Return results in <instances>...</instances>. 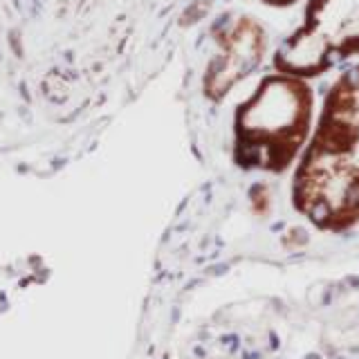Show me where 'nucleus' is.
I'll return each instance as SVG.
<instances>
[{"mask_svg":"<svg viewBox=\"0 0 359 359\" xmlns=\"http://www.w3.org/2000/svg\"><path fill=\"white\" fill-rule=\"evenodd\" d=\"M294 207L314 227L344 231L359 222V67L325 97L294 175Z\"/></svg>","mask_w":359,"mask_h":359,"instance_id":"1","label":"nucleus"},{"mask_svg":"<svg viewBox=\"0 0 359 359\" xmlns=\"http://www.w3.org/2000/svg\"><path fill=\"white\" fill-rule=\"evenodd\" d=\"M312 95L303 79L267 76L236 117V149L247 166L283 171L308 137Z\"/></svg>","mask_w":359,"mask_h":359,"instance_id":"2","label":"nucleus"},{"mask_svg":"<svg viewBox=\"0 0 359 359\" xmlns=\"http://www.w3.org/2000/svg\"><path fill=\"white\" fill-rule=\"evenodd\" d=\"M265 3L283 7L297 0ZM351 56H359V0H308L301 27L276 52V67L299 79L317 76Z\"/></svg>","mask_w":359,"mask_h":359,"instance_id":"3","label":"nucleus"},{"mask_svg":"<svg viewBox=\"0 0 359 359\" xmlns=\"http://www.w3.org/2000/svg\"><path fill=\"white\" fill-rule=\"evenodd\" d=\"M265 39L261 27L252 20H238L222 36V56L209 76V90L213 95H222L231 83L243 79L252 67L261 61Z\"/></svg>","mask_w":359,"mask_h":359,"instance_id":"4","label":"nucleus"}]
</instances>
